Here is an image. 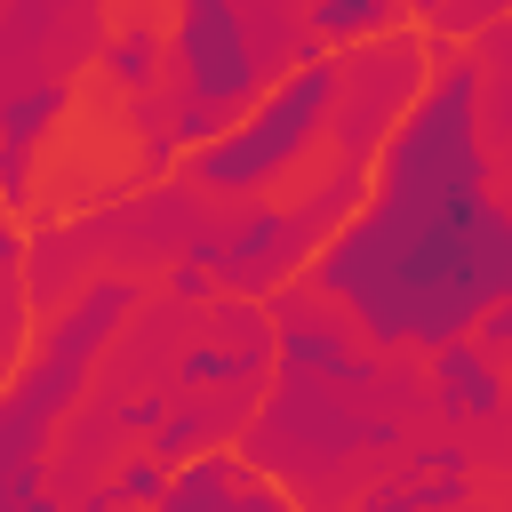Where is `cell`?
Wrapping results in <instances>:
<instances>
[{
    "label": "cell",
    "instance_id": "1",
    "mask_svg": "<svg viewBox=\"0 0 512 512\" xmlns=\"http://www.w3.org/2000/svg\"><path fill=\"white\" fill-rule=\"evenodd\" d=\"M496 152L480 136V64L464 40H432L424 88L384 136L360 208L312 248L304 288L344 304L376 352L448 344L512 288V216L488 200Z\"/></svg>",
    "mask_w": 512,
    "mask_h": 512
},
{
    "label": "cell",
    "instance_id": "2",
    "mask_svg": "<svg viewBox=\"0 0 512 512\" xmlns=\"http://www.w3.org/2000/svg\"><path fill=\"white\" fill-rule=\"evenodd\" d=\"M328 112H336V56H304L288 64L232 128H216L200 152H184V184L208 200H272L280 184H296L320 144H328Z\"/></svg>",
    "mask_w": 512,
    "mask_h": 512
},
{
    "label": "cell",
    "instance_id": "3",
    "mask_svg": "<svg viewBox=\"0 0 512 512\" xmlns=\"http://www.w3.org/2000/svg\"><path fill=\"white\" fill-rule=\"evenodd\" d=\"M168 128L184 152H200L216 128H232L264 88V56L248 32V0H168Z\"/></svg>",
    "mask_w": 512,
    "mask_h": 512
},
{
    "label": "cell",
    "instance_id": "4",
    "mask_svg": "<svg viewBox=\"0 0 512 512\" xmlns=\"http://www.w3.org/2000/svg\"><path fill=\"white\" fill-rule=\"evenodd\" d=\"M424 64H432V32L424 24H400L384 40H360L336 56V112H328V160L336 168H376L384 136L400 128V112L416 104L424 88Z\"/></svg>",
    "mask_w": 512,
    "mask_h": 512
},
{
    "label": "cell",
    "instance_id": "5",
    "mask_svg": "<svg viewBox=\"0 0 512 512\" xmlns=\"http://www.w3.org/2000/svg\"><path fill=\"white\" fill-rule=\"evenodd\" d=\"M432 408L448 416V424H496L504 408H512V392H504V360L464 328V336H448V344H432Z\"/></svg>",
    "mask_w": 512,
    "mask_h": 512
},
{
    "label": "cell",
    "instance_id": "6",
    "mask_svg": "<svg viewBox=\"0 0 512 512\" xmlns=\"http://www.w3.org/2000/svg\"><path fill=\"white\" fill-rule=\"evenodd\" d=\"M240 448H200L168 472V488L144 504V512H240Z\"/></svg>",
    "mask_w": 512,
    "mask_h": 512
},
{
    "label": "cell",
    "instance_id": "7",
    "mask_svg": "<svg viewBox=\"0 0 512 512\" xmlns=\"http://www.w3.org/2000/svg\"><path fill=\"white\" fill-rule=\"evenodd\" d=\"M96 64H104V88H120V96L136 104V96H152V88L168 80V32H160L152 16H128V24L104 32Z\"/></svg>",
    "mask_w": 512,
    "mask_h": 512
},
{
    "label": "cell",
    "instance_id": "8",
    "mask_svg": "<svg viewBox=\"0 0 512 512\" xmlns=\"http://www.w3.org/2000/svg\"><path fill=\"white\" fill-rule=\"evenodd\" d=\"M464 48L480 64V136H488L496 160H512V16L480 24Z\"/></svg>",
    "mask_w": 512,
    "mask_h": 512
},
{
    "label": "cell",
    "instance_id": "9",
    "mask_svg": "<svg viewBox=\"0 0 512 512\" xmlns=\"http://www.w3.org/2000/svg\"><path fill=\"white\" fill-rule=\"evenodd\" d=\"M400 24H408V0H304V40L328 48V56H344L360 40H384Z\"/></svg>",
    "mask_w": 512,
    "mask_h": 512
},
{
    "label": "cell",
    "instance_id": "10",
    "mask_svg": "<svg viewBox=\"0 0 512 512\" xmlns=\"http://www.w3.org/2000/svg\"><path fill=\"white\" fill-rule=\"evenodd\" d=\"M272 368V344H224V336H200L176 352V384L192 392H256Z\"/></svg>",
    "mask_w": 512,
    "mask_h": 512
},
{
    "label": "cell",
    "instance_id": "11",
    "mask_svg": "<svg viewBox=\"0 0 512 512\" xmlns=\"http://www.w3.org/2000/svg\"><path fill=\"white\" fill-rule=\"evenodd\" d=\"M224 424H232V408H208V400H192V408H168V416L152 424V440H144V448H152V456L176 472V464H184V456H200V448H208Z\"/></svg>",
    "mask_w": 512,
    "mask_h": 512
},
{
    "label": "cell",
    "instance_id": "12",
    "mask_svg": "<svg viewBox=\"0 0 512 512\" xmlns=\"http://www.w3.org/2000/svg\"><path fill=\"white\" fill-rule=\"evenodd\" d=\"M160 488H168V464H160L152 448H136V456H120V464L104 472V496H112L120 512H144V504H152Z\"/></svg>",
    "mask_w": 512,
    "mask_h": 512
},
{
    "label": "cell",
    "instance_id": "13",
    "mask_svg": "<svg viewBox=\"0 0 512 512\" xmlns=\"http://www.w3.org/2000/svg\"><path fill=\"white\" fill-rule=\"evenodd\" d=\"M416 512H464L472 504V472H408L400 480Z\"/></svg>",
    "mask_w": 512,
    "mask_h": 512
},
{
    "label": "cell",
    "instance_id": "14",
    "mask_svg": "<svg viewBox=\"0 0 512 512\" xmlns=\"http://www.w3.org/2000/svg\"><path fill=\"white\" fill-rule=\"evenodd\" d=\"M496 16H512V0H448L424 32H432V40H472V32H480V24H496Z\"/></svg>",
    "mask_w": 512,
    "mask_h": 512
},
{
    "label": "cell",
    "instance_id": "15",
    "mask_svg": "<svg viewBox=\"0 0 512 512\" xmlns=\"http://www.w3.org/2000/svg\"><path fill=\"white\" fill-rule=\"evenodd\" d=\"M168 408H176V400L152 384V392H136V400H120V408H112V432H120V440H152V424H160Z\"/></svg>",
    "mask_w": 512,
    "mask_h": 512
},
{
    "label": "cell",
    "instance_id": "16",
    "mask_svg": "<svg viewBox=\"0 0 512 512\" xmlns=\"http://www.w3.org/2000/svg\"><path fill=\"white\" fill-rule=\"evenodd\" d=\"M168 296H176V304H216V296H224V280H216L208 264L176 256V264H168Z\"/></svg>",
    "mask_w": 512,
    "mask_h": 512
},
{
    "label": "cell",
    "instance_id": "17",
    "mask_svg": "<svg viewBox=\"0 0 512 512\" xmlns=\"http://www.w3.org/2000/svg\"><path fill=\"white\" fill-rule=\"evenodd\" d=\"M472 336H480V344H488V352H496V360H504V352H512V288H504V296H488V304H480V320H472Z\"/></svg>",
    "mask_w": 512,
    "mask_h": 512
},
{
    "label": "cell",
    "instance_id": "18",
    "mask_svg": "<svg viewBox=\"0 0 512 512\" xmlns=\"http://www.w3.org/2000/svg\"><path fill=\"white\" fill-rule=\"evenodd\" d=\"M408 472H472V448H456V440H416V448H408Z\"/></svg>",
    "mask_w": 512,
    "mask_h": 512
},
{
    "label": "cell",
    "instance_id": "19",
    "mask_svg": "<svg viewBox=\"0 0 512 512\" xmlns=\"http://www.w3.org/2000/svg\"><path fill=\"white\" fill-rule=\"evenodd\" d=\"M352 512H416V504H408V488L392 480V488H368V496H360Z\"/></svg>",
    "mask_w": 512,
    "mask_h": 512
},
{
    "label": "cell",
    "instance_id": "20",
    "mask_svg": "<svg viewBox=\"0 0 512 512\" xmlns=\"http://www.w3.org/2000/svg\"><path fill=\"white\" fill-rule=\"evenodd\" d=\"M440 8H448V0H408V24H432Z\"/></svg>",
    "mask_w": 512,
    "mask_h": 512
},
{
    "label": "cell",
    "instance_id": "21",
    "mask_svg": "<svg viewBox=\"0 0 512 512\" xmlns=\"http://www.w3.org/2000/svg\"><path fill=\"white\" fill-rule=\"evenodd\" d=\"M0 392H8V360H0Z\"/></svg>",
    "mask_w": 512,
    "mask_h": 512
},
{
    "label": "cell",
    "instance_id": "22",
    "mask_svg": "<svg viewBox=\"0 0 512 512\" xmlns=\"http://www.w3.org/2000/svg\"><path fill=\"white\" fill-rule=\"evenodd\" d=\"M504 392H512V376H504Z\"/></svg>",
    "mask_w": 512,
    "mask_h": 512
}]
</instances>
